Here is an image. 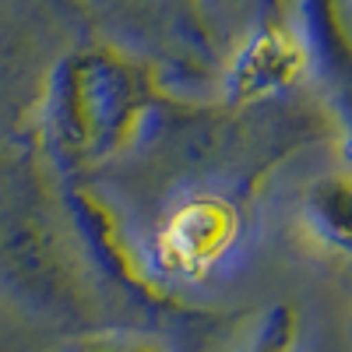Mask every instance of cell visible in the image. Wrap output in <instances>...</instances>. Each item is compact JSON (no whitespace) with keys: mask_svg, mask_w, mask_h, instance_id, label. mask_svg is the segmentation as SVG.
Wrapping results in <instances>:
<instances>
[{"mask_svg":"<svg viewBox=\"0 0 352 352\" xmlns=\"http://www.w3.org/2000/svg\"><path fill=\"white\" fill-rule=\"evenodd\" d=\"M236 236V215L219 197H197L176 208L159 232V264L173 275L197 278L229 250Z\"/></svg>","mask_w":352,"mask_h":352,"instance_id":"6da1fadb","label":"cell"},{"mask_svg":"<svg viewBox=\"0 0 352 352\" xmlns=\"http://www.w3.org/2000/svg\"><path fill=\"white\" fill-rule=\"evenodd\" d=\"M307 222L317 240L352 261V176H324L307 190Z\"/></svg>","mask_w":352,"mask_h":352,"instance_id":"7a4b0ae2","label":"cell"},{"mask_svg":"<svg viewBox=\"0 0 352 352\" xmlns=\"http://www.w3.org/2000/svg\"><path fill=\"white\" fill-rule=\"evenodd\" d=\"M292 338H296V320H292V310L289 307H275L243 352H292Z\"/></svg>","mask_w":352,"mask_h":352,"instance_id":"3957f363","label":"cell"},{"mask_svg":"<svg viewBox=\"0 0 352 352\" xmlns=\"http://www.w3.org/2000/svg\"><path fill=\"white\" fill-rule=\"evenodd\" d=\"M74 352H159L144 342H134V338H99V342H85L78 345Z\"/></svg>","mask_w":352,"mask_h":352,"instance_id":"277c9868","label":"cell"}]
</instances>
